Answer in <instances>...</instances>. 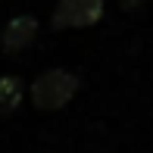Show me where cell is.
<instances>
[{
	"label": "cell",
	"mask_w": 153,
	"mask_h": 153,
	"mask_svg": "<svg viewBox=\"0 0 153 153\" xmlns=\"http://www.w3.org/2000/svg\"><path fill=\"white\" fill-rule=\"evenodd\" d=\"M81 88V78L75 72H69V69H47V72H41L38 78L31 81V103L38 109H47V113H53V109H62L69 100H72L75 94H78Z\"/></svg>",
	"instance_id": "6da1fadb"
},
{
	"label": "cell",
	"mask_w": 153,
	"mask_h": 153,
	"mask_svg": "<svg viewBox=\"0 0 153 153\" xmlns=\"http://www.w3.org/2000/svg\"><path fill=\"white\" fill-rule=\"evenodd\" d=\"M106 0H59L53 6V28H91L103 19Z\"/></svg>",
	"instance_id": "7a4b0ae2"
},
{
	"label": "cell",
	"mask_w": 153,
	"mask_h": 153,
	"mask_svg": "<svg viewBox=\"0 0 153 153\" xmlns=\"http://www.w3.org/2000/svg\"><path fill=\"white\" fill-rule=\"evenodd\" d=\"M34 38H38V19L28 16V13H22V16H13L10 22L3 25L0 47H3L6 53H19V50H25Z\"/></svg>",
	"instance_id": "3957f363"
},
{
	"label": "cell",
	"mask_w": 153,
	"mask_h": 153,
	"mask_svg": "<svg viewBox=\"0 0 153 153\" xmlns=\"http://www.w3.org/2000/svg\"><path fill=\"white\" fill-rule=\"evenodd\" d=\"M25 97V85L19 75H0V113H13Z\"/></svg>",
	"instance_id": "277c9868"
},
{
	"label": "cell",
	"mask_w": 153,
	"mask_h": 153,
	"mask_svg": "<svg viewBox=\"0 0 153 153\" xmlns=\"http://www.w3.org/2000/svg\"><path fill=\"white\" fill-rule=\"evenodd\" d=\"M141 3H144V0H122L125 10H134V6H141Z\"/></svg>",
	"instance_id": "5b68a950"
}]
</instances>
